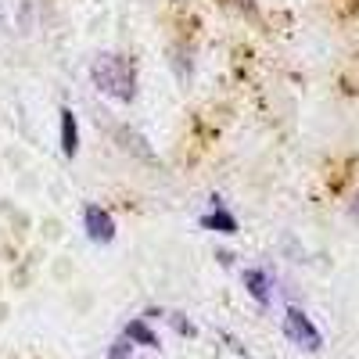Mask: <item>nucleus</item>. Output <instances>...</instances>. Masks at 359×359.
Listing matches in <instances>:
<instances>
[{"label":"nucleus","instance_id":"nucleus-1","mask_svg":"<svg viewBox=\"0 0 359 359\" xmlns=\"http://www.w3.org/2000/svg\"><path fill=\"white\" fill-rule=\"evenodd\" d=\"M90 79L97 83L101 94L108 97H118V101H130L137 94V76H133V65H130V57L123 54H97L94 57V65H90Z\"/></svg>","mask_w":359,"mask_h":359},{"label":"nucleus","instance_id":"nucleus-2","mask_svg":"<svg viewBox=\"0 0 359 359\" xmlns=\"http://www.w3.org/2000/svg\"><path fill=\"white\" fill-rule=\"evenodd\" d=\"M284 334H287L291 345L306 348V352H320V345H323V334L316 331V323L302 309H287L284 313Z\"/></svg>","mask_w":359,"mask_h":359},{"label":"nucleus","instance_id":"nucleus-3","mask_svg":"<svg viewBox=\"0 0 359 359\" xmlns=\"http://www.w3.org/2000/svg\"><path fill=\"white\" fill-rule=\"evenodd\" d=\"M83 226H86V233L94 237V241H101V245H108L111 237H115V219L104 212L101 205H86V212H83Z\"/></svg>","mask_w":359,"mask_h":359},{"label":"nucleus","instance_id":"nucleus-4","mask_svg":"<svg viewBox=\"0 0 359 359\" xmlns=\"http://www.w3.org/2000/svg\"><path fill=\"white\" fill-rule=\"evenodd\" d=\"M245 287L262 306H269V298H273V287H269V277L262 273V269H245Z\"/></svg>","mask_w":359,"mask_h":359},{"label":"nucleus","instance_id":"nucleus-5","mask_svg":"<svg viewBox=\"0 0 359 359\" xmlns=\"http://www.w3.org/2000/svg\"><path fill=\"white\" fill-rule=\"evenodd\" d=\"M62 151L72 158L79 151V130H76V115L72 108H62Z\"/></svg>","mask_w":359,"mask_h":359},{"label":"nucleus","instance_id":"nucleus-6","mask_svg":"<svg viewBox=\"0 0 359 359\" xmlns=\"http://www.w3.org/2000/svg\"><path fill=\"white\" fill-rule=\"evenodd\" d=\"M201 226L205 230H219V233H237V219L226 212L219 201H216V212L212 216H201Z\"/></svg>","mask_w":359,"mask_h":359},{"label":"nucleus","instance_id":"nucleus-7","mask_svg":"<svg viewBox=\"0 0 359 359\" xmlns=\"http://www.w3.org/2000/svg\"><path fill=\"white\" fill-rule=\"evenodd\" d=\"M126 341H140V345H147V348H158V334H155L144 320H130V323H126Z\"/></svg>","mask_w":359,"mask_h":359},{"label":"nucleus","instance_id":"nucleus-8","mask_svg":"<svg viewBox=\"0 0 359 359\" xmlns=\"http://www.w3.org/2000/svg\"><path fill=\"white\" fill-rule=\"evenodd\" d=\"M108 359H130V341H126V338H123V341H115L111 352H108Z\"/></svg>","mask_w":359,"mask_h":359},{"label":"nucleus","instance_id":"nucleus-9","mask_svg":"<svg viewBox=\"0 0 359 359\" xmlns=\"http://www.w3.org/2000/svg\"><path fill=\"white\" fill-rule=\"evenodd\" d=\"M352 216L359 219V191H355V198H352Z\"/></svg>","mask_w":359,"mask_h":359}]
</instances>
